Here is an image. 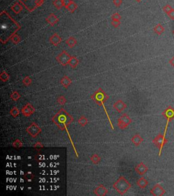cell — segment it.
<instances>
[{"label": "cell", "mask_w": 174, "mask_h": 196, "mask_svg": "<svg viewBox=\"0 0 174 196\" xmlns=\"http://www.w3.org/2000/svg\"><path fill=\"white\" fill-rule=\"evenodd\" d=\"M90 161L92 162V163H94L95 165H97L101 162V158L98 154H93L91 156V157H90Z\"/></svg>", "instance_id": "obj_24"}, {"label": "cell", "mask_w": 174, "mask_h": 196, "mask_svg": "<svg viewBox=\"0 0 174 196\" xmlns=\"http://www.w3.org/2000/svg\"><path fill=\"white\" fill-rule=\"evenodd\" d=\"M127 104L122 100H118L113 104V108L119 113H121L127 108Z\"/></svg>", "instance_id": "obj_11"}, {"label": "cell", "mask_w": 174, "mask_h": 196, "mask_svg": "<svg viewBox=\"0 0 174 196\" xmlns=\"http://www.w3.org/2000/svg\"><path fill=\"white\" fill-rule=\"evenodd\" d=\"M78 64H79V60L78 59V58H77L76 56L71 55V60L69 62V65L70 66L71 69H76V67L78 66Z\"/></svg>", "instance_id": "obj_19"}, {"label": "cell", "mask_w": 174, "mask_h": 196, "mask_svg": "<svg viewBox=\"0 0 174 196\" xmlns=\"http://www.w3.org/2000/svg\"><path fill=\"white\" fill-rule=\"evenodd\" d=\"M131 142L134 144L135 146H139L143 141H144V139L141 136L140 134H135L133 136L131 137Z\"/></svg>", "instance_id": "obj_16"}, {"label": "cell", "mask_w": 174, "mask_h": 196, "mask_svg": "<svg viewBox=\"0 0 174 196\" xmlns=\"http://www.w3.org/2000/svg\"><path fill=\"white\" fill-rule=\"evenodd\" d=\"M153 30L155 34L157 35H161L164 32V31H165V28H164V27L160 23H158V24H157L154 27Z\"/></svg>", "instance_id": "obj_22"}, {"label": "cell", "mask_w": 174, "mask_h": 196, "mask_svg": "<svg viewBox=\"0 0 174 196\" xmlns=\"http://www.w3.org/2000/svg\"><path fill=\"white\" fill-rule=\"evenodd\" d=\"M132 187V185L123 176H121L113 185V188L121 195H125Z\"/></svg>", "instance_id": "obj_3"}, {"label": "cell", "mask_w": 174, "mask_h": 196, "mask_svg": "<svg viewBox=\"0 0 174 196\" xmlns=\"http://www.w3.org/2000/svg\"><path fill=\"white\" fill-rule=\"evenodd\" d=\"M46 21L51 26H55L59 22V18L54 13H51L46 18Z\"/></svg>", "instance_id": "obj_15"}, {"label": "cell", "mask_w": 174, "mask_h": 196, "mask_svg": "<svg viewBox=\"0 0 174 196\" xmlns=\"http://www.w3.org/2000/svg\"><path fill=\"white\" fill-rule=\"evenodd\" d=\"M172 9H173V8H172V7H171L170 5H169V4L165 5V6H164V7L163 8V10L164 12H165L167 15L168 14V13Z\"/></svg>", "instance_id": "obj_37"}, {"label": "cell", "mask_w": 174, "mask_h": 196, "mask_svg": "<svg viewBox=\"0 0 174 196\" xmlns=\"http://www.w3.org/2000/svg\"><path fill=\"white\" fill-rule=\"evenodd\" d=\"M12 147H14L15 148H17V149H19L21 148H22L23 146V143L22 141H21L19 139H16V140H14L13 141L12 143Z\"/></svg>", "instance_id": "obj_31"}, {"label": "cell", "mask_w": 174, "mask_h": 196, "mask_svg": "<svg viewBox=\"0 0 174 196\" xmlns=\"http://www.w3.org/2000/svg\"><path fill=\"white\" fill-rule=\"evenodd\" d=\"M23 8L22 5H21L20 3L18 2H16L14 3V5H12V6L11 7V10H12L15 14H19L21 11L23 10Z\"/></svg>", "instance_id": "obj_21"}, {"label": "cell", "mask_w": 174, "mask_h": 196, "mask_svg": "<svg viewBox=\"0 0 174 196\" xmlns=\"http://www.w3.org/2000/svg\"><path fill=\"white\" fill-rule=\"evenodd\" d=\"M148 168L145 165L143 162H141L138 164L135 168V171L138 173L139 175L143 176L148 172Z\"/></svg>", "instance_id": "obj_13"}, {"label": "cell", "mask_w": 174, "mask_h": 196, "mask_svg": "<svg viewBox=\"0 0 174 196\" xmlns=\"http://www.w3.org/2000/svg\"><path fill=\"white\" fill-rule=\"evenodd\" d=\"M53 4V6H55V7L57 8L58 10H61L62 9V8L64 7L63 0H54Z\"/></svg>", "instance_id": "obj_30"}, {"label": "cell", "mask_w": 174, "mask_h": 196, "mask_svg": "<svg viewBox=\"0 0 174 196\" xmlns=\"http://www.w3.org/2000/svg\"><path fill=\"white\" fill-rule=\"evenodd\" d=\"M78 8V5L76 4V3L74 1H71V3L68 5V6L66 8V9L68 10L69 12L73 13L76 10V9Z\"/></svg>", "instance_id": "obj_23"}, {"label": "cell", "mask_w": 174, "mask_h": 196, "mask_svg": "<svg viewBox=\"0 0 174 196\" xmlns=\"http://www.w3.org/2000/svg\"><path fill=\"white\" fill-rule=\"evenodd\" d=\"M73 121V118L65 109L61 108L55 116L52 118V122L61 131H67V127ZM69 134V133H68Z\"/></svg>", "instance_id": "obj_1"}, {"label": "cell", "mask_w": 174, "mask_h": 196, "mask_svg": "<svg viewBox=\"0 0 174 196\" xmlns=\"http://www.w3.org/2000/svg\"><path fill=\"white\" fill-rule=\"evenodd\" d=\"M121 21L120 20H112V25L113 27L116 28H118L121 26Z\"/></svg>", "instance_id": "obj_38"}, {"label": "cell", "mask_w": 174, "mask_h": 196, "mask_svg": "<svg viewBox=\"0 0 174 196\" xmlns=\"http://www.w3.org/2000/svg\"><path fill=\"white\" fill-rule=\"evenodd\" d=\"M173 34H174V30H173Z\"/></svg>", "instance_id": "obj_44"}, {"label": "cell", "mask_w": 174, "mask_h": 196, "mask_svg": "<svg viewBox=\"0 0 174 196\" xmlns=\"http://www.w3.org/2000/svg\"><path fill=\"white\" fill-rule=\"evenodd\" d=\"M136 184H137V185L140 188V189H143L147 187V186L148 185L149 182L148 180L146 179V178L144 177H142V178H139V179L137 180Z\"/></svg>", "instance_id": "obj_18"}, {"label": "cell", "mask_w": 174, "mask_h": 196, "mask_svg": "<svg viewBox=\"0 0 174 196\" xmlns=\"http://www.w3.org/2000/svg\"><path fill=\"white\" fill-rule=\"evenodd\" d=\"M49 42H51L53 46H57L61 43L62 38L57 33H55V34L52 35L51 37L49 38Z\"/></svg>", "instance_id": "obj_14"}, {"label": "cell", "mask_w": 174, "mask_h": 196, "mask_svg": "<svg viewBox=\"0 0 174 196\" xmlns=\"http://www.w3.org/2000/svg\"><path fill=\"white\" fill-rule=\"evenodd\" d=\"M113 3L116 7H119L123 3V0H113Z\"/></svg>", "instance_id": "obj_39"}, {"label": "cell", "mask_w": 174, "mask_h": 196, "mask_svg": "<svg viewBox=\"0 0 174 196\" xmlns=\"http://www.w3.org/2000/svg\"><path fill=\"white\" fill-rule=\"evenodd\" d=\"M0 79L3 82H6L10 79V75L8 73H7L6 72L3 71L0 74Z\"/></svg>", "instance_id": "obj_28"}, {"label": "cell", "mask_w": 174, "mask_h": 196, "mask_svg": "<svg viewBox=\"0 0 174 196\" xmlns=\"http://www.w3.org/2000/svg\"><path fill=\"white\" fill-rule=\"evenodd\" d=\"M26 131L31 137L33 138L36 137L39 135L42 132V129L40 128L36 122H32L31 125L26 129Z\"/></svg>", "instance_id": "obj_8"}, {"label": "cell", "mask_w": 174, "mask_h": 196, "mask_svg": "<svg viewBox=\"0 0 174 196\" xmlns=\"http://www.w3.org/2000/svg\"><path fill=\"white\" fill-rule=\"evenodd\" d=\"M167 142L168 140L165 138V135H164V134L162 135V134L160 133L158 134L157 136L152 140V143L159 149V152H158V156L159 157H160V155H161L162 150H163L164 145H165L166 143H167Z\"/></svg>", "instance_id": "obj_4"}, {"label": "cell", "mask_w": 174, "mask_h": 196, "mask_svg": "<svg viewBox=\"0 0 174 196\" xmlns=\"http://www.w3.org/2000/svg\"><path fill=\"white\" fill-rule=\"evenodd\" d=\"M65 43L67 44V46H68L69 48H72L76 45L77 40L74 37L71 36V37L68 38L66 40H65Z\"/></svg>", "instance_id": "obj_20"}, {"label": "cell", "mask_w": 174, "mask_h": 196, "mask_svg": "<svg viewBox=\"0 0 174 196\" xmlns=\"http://www.w3.org/2000/svg\"><path fill=\"white\" fill-rule=\"evenodd\" d=\"M71 57V55H69L65 50H63L61 53H59L56 57V60H57L60 64L63 66H66L67 65L69 64Z\"/></svg>", "instance_id": "obj_6"}, {"label": "cell", "mask_w": 174, "mask_h": 196, "mask_svg": "<svg viewBox=\"0 0 174 196\" xmlns=\"http://www.w3.org/2000/svg\"><path fill=\"white\" fill-rule=\"evenodd\" d=\"M21 95L19 94L18 91H13L10 94V98L14 101H18L20 99Z\"/></svg>", "instance_id": "obj_26"}, {"label": "cell", "mask_w": 174, "mask_h": 196, "mask_svg": "<svg viewBox=\"0 0 174 196\" xmlns=\"http://www.w3.org/2000/svg\"><path fill=\"white\" fill-rule=\"evenodd\" d=\"M63 6H64V7L66 8L72 0H63Z\"/></svg>", "instance_id": "obj_41"}, {"label": "cell", "mask_w": 174, "mask_h": 196, "mask_svg": "<svg viewBox=\"0 0 174 196\" xmlns=\"http://www.w3.org/2000/svg\"><path fill=\"white\" fill-rule=\"evenodd\" d=\"M35 112H36L35 107L29 103H27L21 109V113L25 117H30L35 113Z\"/></svg>", "instance_id": "obj_9"}, {"label": "cell", "mask_w": 174, "mask_h": 196, "mask_svg": "<svg viewBox=\"0 0 174 196\" xmlns=\"http://www.w3.org/2000/svg\"><path fill=\"white\" fill-rule=\"evenodd\" d=\"M169 62L170 64H171L172 66H173L174 68V56H173V57L171 58V60H169Z\"/></svg>", "instance_id": "obj_42"}, {"label": "cell", "mask_w": 174, "mask_h": 196, "mask_svg": "<svg viewBox=\"0 0 174 196\" xmlns=\"http://www.w3.org/2000/svg\"><path fill=\"white\" fill-rule=\"evenodd\" d=\"M11 40H12V42H13V43L15 44H17L21 42V39L20 36H19L18 35L14 34V35H12V36Z\"/></svg>", "instance_id": "obj_34"}, {"label": "cell", "mask_w": 174, "mask_h": 196, "mask_svg": "<svg viewBox=\"0 0 174 196\" xmlns=\"http://www.w3.org/2000/svg\"><path fill=\"white\" fill-rule=\"evenodd\" d=\"M165 193L166 191L162 187V186L160 184H156L152 187V189L150 190V193L154 196H162L165 195Z\"/></svg>", "instance_id": "obj_10"}, {"label": "cell", "mask_w": 174, "mask_h": 196, "mask_svg": "<svg viewBox=\"0 0 174 196\" xmlns=\"http://www.w3.org/2000/svg\"><path fill=\"white\" fill-rule=\"evenodd\" d=\"M121 19V15L119 12H115L112 15V20H120Z\"/></svg>", "instance_id": "obj_36"}, {"label": "cell", "mask_w": 174, "mask_h": 196, "mask_svg": "<svg viewBox=\"0 0 174 196\" xmlns=\"http://www.w3.org/2000/svg\"><path fill=\"white\" fill-rule=\"evenodd\" d=\"M135 1H136L137 2H141V1H142V0H135Z\"/></svg>", "instance_id": "obj_43"}, {"label": "cell", "mask_w": 174, "mask_h": 196, "mask_svg": "<svg viewBox=\"0 0 174 196\" xmlns=\"http://www.w3.org/2000/svg\"><path fill=\"white\" fill-rule=\"evenodd\" d=\"M71 83H72L71 79L69 77L66 76V75L62 77L61 79V81H60L61 85L65 88H68V87L71 84Z\"/></svg>", "instance_id": "obj_17"}, {"label": "cell", "mask_w": 174, "mask_h": 196, "mask_svg": "<svg viewBox=\"0 0 174 196\" xmlns=\"http://www.w3.org/2000/svg\"><path fill=\"white\" fill-rule=\"evenodd\" d=\"M162 115H163L164 117L167 119V124H166L165 131H164V135H165L166 133H167V128H168V126H169V122L173 119H174V109L171 106H169L168 107H167L165 110H164V112L162 113Z\"/></svg>", "instance_id": "obj_7"}, {"label": "cell", "mask_w": 174, "mask_h": 196, "mask_svg": "<svg viewBox=\"0 0 174 196\" xmlns=\"http://www.w3.org/2000/svg\"><path fill=\"white\" fill-rule=\"evenodd\" d=\"M78 122V124L81 126V127H84L88 124V119H87V118L85 117L84 116H80V118H79Z\"/></svg>", "instance_id": "obj_29"}, {"label": "cell", "mask_w": 174, "mask_h": 196, "mask_svg": "<svg viewBox=\"0 0 174 196\" xmlns=\"http://www.w3.org/2000/svg\"><path fill=\"white\" fill-rule=\"evenodd\" d=\"M44 147V145L42 144L41 142H40V141H38V142H36L34 145V148L38 151H40V150H41V149L43 148Z\"/></svg>", "instance_id": "obj_35"}, {"label": "cell", "mask_w": 174, "mask_h": 196, "mask_svg": "<svg viewBox=\"0 0 174 196\" xmlns=\"http://www.w3.org/2000/svg\"><path fill=\"white\" fill-rule=\"evenodd\" d=\"M23 178H24V179L27 180V181L31 182V181H33V180H34L35 175L32 173V172H27L26 174H24V176H23Z\"/></svg>", "instance_id": "obj_25"}, {"label": "cell", "mask_w": 174, "mask_h": 196, "mask_svg": "<svg viewBox=\"0 0 174 196\" xmlns=\"http://www.w3.org/2000/svg\"><path fill=\"white\" fill-rule=\"evenodd\" d=\"M57 102L58 103V104L61 105H64L67 103V99L64 96L61 95V96H59L57 98Z\"/></svg>", "instance_id": "obj_33"}, {"label": "cell", "mask_w": 174, "mask_h": 196, "mask_svg": "<svg viewBox=\"0 0 174 196\" xmlns=\"http://www.w3.org/2000/svg\"><path fill=\"white\" fill-rule=\"evenodd\" d=\"M10 114L13 118H16L17 116H18L19 114H20V110H19L18 108L16 107H13L11 109L10 111Z\"/></svg>", "instance_id": "obj_27"}, {"label": "cell", "mask_w": 174, "mask_h": 196, "mask_svg": "<svg viewBox=\"0 0 174 196\" xmlns=\"http://www.w3.org/2000/svg\"><path fill=\"white\" fill-rule=\"evenodd\" d=\"M93 193L95 195L97 196H105L108 194V190L106 189L103 185H99L94 189Z\"/></svg>", "instance_id": "obj_12"}, {"label": "cell", "mask_w": 174, "mask_h": 196, "mask_svg": "<svg viewBox=\"0 0 174 196\" xmlns=\"http://www.w3.org/2000/svg\"><path fill=\"white\" fill-rule=\"evenodd\" d=\"M168 17H169V19H171V20H174V9L173 8L171 11L169 12L167 14Z\"/></svg>", "instance_id": "obj_40"}, {"label": "cell", "mask_w": 174, "mask_h": 196, "mask_svg": "<svg viewBox=\"0 0 174 196\" xmlns=\"http://www.w3.org/2000/svg\"><path fill=\"white\" fill-rule=\"evenodd\" d=\"M90 98H91V99L92 100H94L99 106L103 107L106 115H107L108 120H109V121L110 122V125H111L112 127V129H114L112 124L111 120H110V118L108 114V112L106 111V108L105 107V106H104V103H105L108 100V98H109V96L106 94L105 91H103L101 88H99L97 90H96L91 96H90Z\"/></svg>", "instance_id": "obj_2"}, {"label": "cell", "mask_w": 174, "mask_h": 196, "mask_svg": "<svg viewBox=\"0 0 174 196\" xmlns=\"http://www.w3.org/2000/svg\"><path fill=\"white\" fill-rule=\"evenodd\" d=\"M22 82H23V85H24L25 86L28 87V86H29V85H31V84H32V79L30 77L27 76V77H25L24 79H23Z\"/></svg>", "instance_id": "obj_32"}, {"label": "cell", "mask_w": 174, "mask_h": 196, "mask_svg": "<svg viewBox=\"0 0 174 196\" xmlns=\"http://www.w3.org/2000/svg\"><path fill=\"white\" fill-rule=\"evenodd\" d=\"M133 120L127 114H124L118 120V127L120 129L124 130L127 129L129 125L132 123Z\"/></svg>", "instance_id": "obj_5"}]
</instances>
